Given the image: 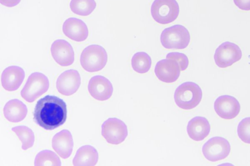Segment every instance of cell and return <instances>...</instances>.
<instances>
[{"label": "cell", "instance_id": "6da1fadb", "mask_svg": "<svg viewBox=\"0 0 250 166\" xmlns=\"http://www.w3.org/2000/svg\"><path fill=\"white\" fill-rule=\"evenodd\" d=\"M33 116L38 125L45 130H53L62 125L66 120V103L57 96H45L37 102Z\"/></svg>", "mask_w": 250, "mask_h": 166}, {"label": "cell", "instance_id": "7a4b0ae2", "mask_svg": "<svg viewBox=\"0 0 250 166\" xmlns=\"http://www.w3.org/2000/svg\"><path fill=\"white\" fill-rule=\"evenodd\" d=\"M202 98L200 87L192 82H185L177 87L174 94V101L180 108L191 109L197 106Z\"/></svg>", "mask_w": 250, "mask_h": 166}, {"label": "cell", "instance_id": "3957f363", "mask_svg": "<svg viewBox=\"0 0 250 166\" xmlns=\"http://www.w3.org/2000/svg\"><path fill=\"white\" fill-rule=\"evenodd\" d=\"M188 30L183 25L176 24L165 28L161 33L160 41L166 49H183L190 42Z\"/></svg>", "mask_w": 250, "mask_h": 166}, {"label": "cell", "instance_id": "277c9868", "mask_svg": "<svg viewBox=\"0 0 250 166\" xmlns=\"http://www.w3.org/2000/svg\"><path fill=\"white\" fill-rule=\"evenodd\" d=\"M107 62V54L104 48L98 44H91L85 48L80 57L82 67L89 72L102 70Z\"/></svg>", "mask_w": 250, "mask_h": 166}, {"label": "cell", "instance_id": "5b68a950", "mask_svg": "<svg viewBox=\"0 0 250 166\" xmlns=\"http://www.w3.org/2000/svg\"><path fill=\"white\" fill-rule=\"evenodd\" d=\"M179 4L176 0H154L150 8L153 19L162 24L174 21L179 15Z\"/></svg>", "mask_w": 250, "mask_h": 166}, {"label": "cell", "instance_id": "8992f818", "mask_svg": "<svg viewBox=\"0 0 250 166\" xmlns=\"http://www.w3.org/2000/svg\"><path fill=\"white\" fill-rule=\"evenodd\" d=\"M49 86L48 79L44 74L34 72L29 76L21 95L26 101L32 103L46 92Z\"/></svg>", "mask_w": 250, "mask_h": 166}, {"label": "cell", "instance_id": "52a82bcc", "mask_svg": "<svg viewBox=\"0 0 250 166\" xmlns=\"http://www.w3.org/2000/svg\"><path fill=\"white\" fill-rule=\"evenodd\" d=\"M102 135L107 143L119 145L123 142L128 135L127 127L119 119L110 118L102 125Z\"/></svg>", "mask_w": 250, "mask_h": 166}, {"label": "cell", "instance_id": "ba28073f", "mask_svg": "<svg viewBox=\"0 0 250 166\" xmlns=\"http://www.w3.org/2000/svg\"><path fill=\"white\" fill-rule=\"evenodd\" d=\"M202 153L205 158L210 162H216L226 158L230 151L228 141L221 137L209 139L203 145Z\"/></svg>", "mask_w": 250, "mask_h": 166}, {"label": "cell", "instance_id": "9c48e42d", "mask_svg": "<svg viewBox=\"0 0 250 166\" xmlns=\"http://www.w3.org/2000/svg\"><path fill=\"white\" fill-rule=\"evenodd\" d=\"M242 56L241 50L235 43L225 42L216 49L214 60L215 64L220 68L231 66L239 61Z\"/></svg>", "mask_w": 250, "mask_h": 166}, {"label": "cell", "instance_id": "30bf717a", "mask_svg": "<svg viewBox=\"0 0 250 166\" xmlns=\"http://www.w3.org/2000/svg\"><path fill=\"white\" fill-rule=\"evenodd\" d=\"M81 76L78 71L69 69L62 72L56 81V87L59 93L65 96L74 94L81 84Z\"/></svg>", "mask_w": 250, "mask_h": 166}, {"label": "cell", "instance_id": "8fae6325", "mask_svg": "<svg viewBox=\"0 0 250 166\" xmlns=\"http://www.w3.org/2000/svg\"><path fill=\"white\" fill-rule=\"evenodd\" d=\"M181 69L179 63L175 60L166 59L157 62L154 73L161 81L166 83L175 82L180 74Z\"/></svg>", "mask_w": 250, "mask_h": 166}, {"label": "cell", "instance_id": "7c38bea8", "mask_svg": "<svg viewBox=\"0 0 250 166\" xmlns=\"http://www.w3.org/2000/svg\"><path fill=\"white\" fill-rule=\"evenodd\" d=\"M214 108L217 114L221 118L231 119L236 117L240 110L238 100L230 95H222L214 102Z\"/></svg>", "mask_w": 250, "mask_h": 166}, {"label": "cell", "instance_id": "4fadbf2b", "mask_svg": "<svg viewBox=\"0 0 250 166\" xmlns=\"http://www.w3.org/2000/svg\"><path fill=\"white\" fill-rule=\"evenodd\" d=\"M50 50L53 58L61 66H69L74 62V52L67 41L62 39L55 40L51 44Z\"/></svg>", "mask_w": 250, "mask_h": 166}, {"label": "cell", "instance_id": "5bb4252c", "mask_svg": "<svg viewBox=\"0 0 250 166\" xmlns=\"http://www.w3.org/2000/svg\"><path fill=\"white\" fill-rule=\"evenodd\" d=\"M88 90L93 98L98 101H104L111 97L113 88L108 79L101 75H96L90 79Z\"/></svg>", "mask_w": 250, "mask_h": 166}, {"label": "cell", "instance_id": "9a60e30c", "mask_svg": "<svg viewBox=\"0 0 250 166\" xmlns=\"http://www.w3.org/2000/svg\"><path fill=\"white\" fill-rule=\"evenodd\" d=\"M62 31L67 37L78 42L85 41L88 36L86 24L82 20L76 18H69L64 21Z\"/></svg>", "mask_w": 250, "mask_h": 166}, {"label": "cell", "instance_id": "2e32d148", "mask_svg": "<svg viewBox=\"0 0 250 166\" xmlns=\"http://www.w3.org/2000/svg\"><path fill=\"white\" fill-rule=\"evenodd\" d=\"M24 78L25 72L22 68L16 65L9 66L1 74V84L7 91H15L21 86Z\"/></svg>", "mask_w": 250, "mask_h": 166}, {"label": "cell", "instance_id": "e0dca14e", "mask_svg": "<svg viewBox=\"0 0 250 166\" xmlns=\"http://www.w3.org/2000/svg\"><path fill=\"white\" fill-rule=\"evenodd\" d=\"M53 149L62 158L67 159L71 154L73 147V137L71 132L63 129L56 134L52 138Z\"/></svg>", "mask_w": 250, "mask_h": 166}, {"label": "cell", "instance_id": "ac0fdd59", "mask_svg": "<svg viewBox=\"0 0 250 166\" xmlns=\"http://www.w3.org/2000/svg\"><path fill=\"white\" fill-rule=\"evenodd\" d=\"M210 126L208 120L203 117L196 116L191 119L187 125V132L194 141H201L209 133Z\"/></svg>", "mask_w": 250, "mask_h": 166}, {"label": "cell", "instance_id": "d6986e66", "mask_svg": "<svg viewBox=\"0 0 250 166\" xmlns=\"http://www.w3.org/2000/svg\"><path fill=\"white\" fill-rule=\"evenodd\" d=\"M27 114L26 105L18 99H12L5 104L3 114L9 122L18 123L22 121Z\"/></svg>", "mask_w": 250, "mask_h": 166}, {"label": "cell", "instance_id": "ffe728a7", "mask_svg": "<svg viewBox=\"0 0 250 166\" xmlns=\"http://www.w3.org/2000/svg\"><path fill=\"white\" fill-rule=\"evenodd\" d=\"M97 150L93 146L85 145L80 147L73 159V166H95L98 161Z\"/></svg>", "mask_w": 250, "mask_h": 166}, {"label": "cell", "instance_id": "44dd1931", "mask_svg": "<svg viewBox=\"0 0 250 166\" xmlns=\"http://www.w3.org/2000/svg\"><path fill=\"white\" fill-rule=\"evenodd\" d=\"M132 69L137 73L143 74L147 72L151 66V59L145 52H138L131 58Z\"/></svg>", "mask_w": 250, "mask_h": 166}, {"label": "cell", "instance_id": "7402d4cb", "mask_svg": "<svg viewBox=\"0 0 250 166\" xmlns=\"http://www.w3.org/2000/svg\"><path fill=\"white\" fill-rule=\"evenodd\" d=\"M69 5L71 11L74 14L86 16L94 10L96 3L95 0H71Z\"/></svg>", "mask_w": 250, "mask_h": 166}, {"label": "cell", "instance_id": "603a6c76", "mask_svg": "<svg viewBox=\"0 0 250 166\" xmlns=\"http://www.w3.org/2000/svg\"><path fill=\"white\" fill-rule=\"evenodd\" d=\"M11 130L17 135L21 142L22 149L27 150L33 145L35 136L34 132L30 128L26 126L20 125L14 127Z\"/></svg>", "mask_w": 250, "mask_h": 166}, {"label": "cell", "instance_id": "cb8c5ba5", "mask_svg": "<svg viewBox=\"0 0 250 166\" xmlns=\"http://www.w3.org/2000/svg\"><path fill=\"white\" fill-rule=\"evenodd\" d=\"M35 166H61L59 157L52 151L44 150L37 154L35 159Z\"/></svg>", "mask_w": 250, "mask_h": 166}, {"label": "cell", "instance_id": "d4e9b609", "mask_svg": "<svg viewBox=\"0 0 250 166\" xmlns=\"http://www.w3.org/2000/svg\"><path fill=\"white\" fill-rule=\"evenodd\" d=\"M239 138L245 143L250 144V117L242 119L237 126Z\"/></svg>", "mask_w": 250, "mask_h": 166}, {"label": "cell", "instance_id": "484cf974", "mask_svg": "<svg viewBox=\"0 0 250 166\" xmlns=\"http://www.w3.org/2000/svg\"><path fill=\"white\" fill-rule=\"evenodd\" d=\"M166 59L175 60L179 63L181 70H186L188 65V57L184 53L180 52H170L166 56Z\"/></svg>", "mask_w": 250, "mask_h": 166}, {"label": "cell", "instance_id": "4316f807", "mask_svg": "<svg viewBox=\"0 0 250 166\" xmlns=\"http://www.w3.org/2000/svg\"><path fill=\"white\" fill-rule=\"evenodd\" d=\"M233 2L235 5L241 10H250V0H233Z\"/></svg>", "mask_w": 250, "mask_h": 166}, {"label": "cell", "instance_id": "83f0119b", "mask_svg": "<svg viewBox=\"0 0 250 166\" xmlns=\"http://www.w3.org/2000/svg\"><path fill=\"white\" fill-rule=\"evenodd\" d=\"M21 0H0V2L3 5L7 7H14L17 5Z\"/></svg>", "mask_w": 250, "mask_h": 166}]
</instances>
